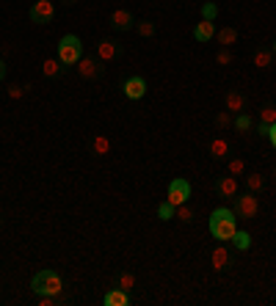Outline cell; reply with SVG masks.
<instances>
[{"mask_svg": "<svg viewBox=\"0 0 276 306\" xmlns=\"http://www.w3.org/2000/svg\"><path fill=\"white\" fill-rule=\"evenodd\" d=\"M235 232H238V215H235V210L218 207L210 215V235L221 243H230Z\"/></svg>", "mask_w": 276, "mask_h": 306, "instance_id": "1", "label": "cell"}, {"mask_svg": "<svg viewBox=\"0 0 276 306\" xmlns=\"http://www.w3.org/2000/svg\"><path fill=\"white\" fill-rule=\"evenodd\" d=\"M31 290L36 292V295H61L64 282L56 270H39L31 282Z\"/></svg>", "mask_w": 276, "mask_h": 306, "instance_id": "2", "label": "cell"}, {"mask_svg": "<svg viewBox=\"0 0 276 306\" xmlns=\"http://www.w3.org/2000/svg\"><path fill=\"white\" fill-rule=\"evenodd\" d=\"M80 58H83V42H80L75 33L61 36V42H58V61L64 66H75Z\"/></svg>", "mask_w": 276, "mask_h": 306, "instance_id": "3", "label": "cell"}, {"mask_svg": "<svg viewBox=\"0 0 276 306\" xmlns=\"http://www.w3.org/2000/svg\"><path fill=\"white\" fill-rule=\"evenodd\" d=\"M188 199H191V185H188V180H183V176L171 180L169 190H166V201H171L174 207H180V204H185Z\"/></svg>", "mask_w": 276, "mask_h": 306, "instance_id": "4", "label": "cell"}, {"mask_svg": "<svg viewBox=\"0 0 276 306\" xmlns=\"http://www.w3.org/2000/svg\"><path fill=\"white\" fill-rule=\"evenodd\" d=\"M257 210H260V199H257V193H243L240 199H235V215L238 218H243V221H248V218H254L257 215Z\"/></svg>", "mask_w": 276, "mask_h": 306, "instance_id": "5", "label": "cell"}, {"mask_svg": "<svg viewBox=\"0 0 276 306\" xmlns=\"http://www.w3.org/2000/svg\"><path fill=\"white\" fill-rule=\"evenodd\" d=\"M53 17H56V6H53L50 0H36V3L31 6V22L44 25V22H50Z\"/></svg>", "mask_w": 276, "mask_h": 306, "instance_id": "6", "label": "cell"}, {"mask_svg": "<svg viewBox=\"0 0 276 306\" xmlns=\"http://www.w3.org/2000/svg\"><path fill=\"white\" fill-rule=\"evenodd\" d=\"M124 97L127 99H141L146 94V80L144 78H138V74H133V78H127L124 80Z\"/></svg>", "mask_w": 276, "mask_h": 306, "instance_id": "7", "label": "cell"}, {"mask_svg": "<svg viewBox=\"0 0 276 306\" xmlns=\"http://www.w3.org/2000/svg\"><path fill=\"white\" fill-rule=\"evenodd\" d=\"M75 66H78V74H80V78H86V80L97 78V74L103 72V61H97V58H80Z\"/></svg>", "mask_w": 276, "mask_h": 306, "instance_id": "8", "label": "cell"}, {"mask_svg": "<svg viewBox=\"0 0 276 306\" xmlns=\"http://www.w3.org/2000/svg\"><path fill=\"white\" fill-rule=\"evenodd\" d=\"M119 56V44L111 42V39H103V42L97 44V61H103V64H108V61H113Z\"/></svg>", "mask_w": 276, "mask_h": 306, "instance_id": "9", "label": "cell"}, {"mask_svg": "<svg viewBox=\"0 0 276 306\" xmlns=\"http://www.w3.org/2000/svg\"><path fill=\"white\" fill-rule=\"evenodd\" d=\"M133 22H136V19H133V14L127 9H116L111 14V25H113V28H119V31H130Z\"/></svg>", "mask_w": 276, "mask_h": 306, "instance_id": "10", "label": "cell"}, {"mask_svg": "<svg viewBox=\"0 0 276 306\" xmlns=\"http://www.w3.org/2000/svg\"><path fill=\"white\" fill-rule=\"evenodd\" d=\"M213 36H215V22H207V19H202L196 28H193V39H196V42H202V44H207Z\"/></svg>", "mask_w": 276, "mask_h": 306, "instance_id": "11", "label": "cell"}, {"mask_svg": "<svg viewBox=\"0 0 276 306\" xmlns=\"http://www.w3.org/2000/svg\"><path fill=\"white\" fill-rule=\"evenodd\" d=\"M227 111L235 113V116L243 113L246 111V97H243V94H240V91H227Z\"/></svg>", "mask_w": 276, "mask_h": 306, "instance_id": "12", "label": "cell"}, {"mask_svg": "<svg viewBox=\"0 0 276 306\" xmlns=\"http://www.w3.org/2000/svg\"><path fill=\"white\" fill-rule=\"evenodd\" d=\"M218 193H221V196H227V199H232V196H238V176L227 174L224 180L218 182Z\"/></svg>", "mask_w": 276, "mask_h": 306, "instance_id": "13", "label": "cell"}, {"mask_svg": "<svg viewBox=\"0 0 276 306\" xmlns=\"http://www.w3.org/2000/svg\"><path fill=\"white\" fill-rule=\"evenodd\" d=\"M103 303H105V306H127V303H130V295H127L124 290L116 287V290H111V292L103 298Z\"/></svg>", "mask_w": 276, "mask_h": 306, "instance_id": "14", "label": "cell"}, {"mask_svg": "<svg viewBox=\"0 0 276 306\" xmlns=\"http://www.w3.org/2000/svg\"><path fill=\"white\" fill-rule=\"evenodd\" d=\"M210 155L215 160H224L227 155H230V144H227L224 138H213V144H210Z\"/></svg>", "mask_w": 276, "mask_h": 306, "instance_id": "15", "label": "cell"}, {"mask_svg": "<svg viewBox=\"0 0 276 306\" xmlns=\"http://www.w3.org/2000/svg\"><path fill=\"white\" fill-rule=\"evenodd\" d=\"M210 260H213V268H215V270H221V268H227V265H230V254H227V248H224V246H218V248H213Z\"/></svg>", "mask_w": 276, "mask_h": 306, "instance_id": "16", "label": "cell"}, {"mask_svg": "<svg viewBox=\"0 0 276 306\" xmlns=\"http://www.w3.org/2000/svg\"><path fill=\"white\" fill-rule=\"evenodd\" d=\"M215 36H218L221 47H230V44L238 42V31H235V28H221V31H215Z\"/></svg>", "mask_w": 276, "mask_h": 306, "instance_id": "17", "label": "cell"}, {"mask_svg": "<svg viewBox=\"0 0 276 306\" xmlns=\"http://www.w3.org/2000/svg\"><path fill=\"white\" fill-rule=\"evenodd\" d=\"M230 243H235V248H238V251H246V248H252V235L243 232V229H238V232L232 235Z\"/></svg>", "mask_w": 276, "mask_h": 306, "instance_id": "18", "label": "cell"}, {"mask_svg": "<svg viewBox=\"0 0 276 306\" xmlns=\"http://www.w3.org/2000/svg\"><path fill=\"white\" fill-rule=\"evenodd\" d=\"M61 61L58 58H47L44 64H42V72H44V78H58V74H61Z\"/></svg>", "mask_w": 276, "mask_h": 306, "instance_id": "19", "label": "cell"}, {"mask_svg": "<svg viewBox=\"0 0 276 306\" xmlns=\"http://www.w3.org/2000/svg\"><path fill=\"white\" fill-rule=\"evenodd\" d=\"M252 127H254V121H252V116H248L246 111L235 116V130H238V133H248Z\"/></svg>", "mask_w": 276, "mask_h": 306, "instance_id": "20", "label": "cell"}, {"mask_svg": "<svg viewBox=\"0 0 276 306\" xmlns=\"http://www.w3.org/2000/svg\"><path fill=\"white\" fill-rule=\"evenodd\" d=\"M174 213H177V207H174L171 201H160V204H158V218H160V221H171Z\"/></svg>", "mask_w": 276, "mask_h": 306, "instance_id": "21", "label": "cell"}, {"mask_svg": "<svg viewBox=\"0 0 276 306\" xmlns=\"http://www.w3.org/2000/svg\"><path fill=\"white\" fill-rule=\"evenodd\" d=\"M91 149H94V155H108V149H111V141H108L105 135H97V138L91 141Z\"/></svg>", "mask_w": 276, "mask_h": 306, "instance_id": "22", "label": "cell"}, {"mask_svg": "<svg viewBox=\"0 0 276 306\" xmlns=\"http://www.w3.org/2000/svg\"><path fill=\"white\" fill-rule=\"evenodd\" d=\"M246 182H248V190H252V193H260L262 185H265L262 174H248V176H246Z\"/></svg>", "mask_w": 276, "mask_h": 306, "instance_id": "23", "label": "cell"}, {"mask_svg": "<svg viewBox=\"0 0 276 306\" xmlns=\"http://www.w3.org/2000/svg\"><path fill=\"white\" fill-rule=\"evenodd\" d=\"M215 17H218V6H215V3H205V6H202V19L215 22Z\"/></svg>", "mask_w": 276, "mask_h": 306, "instance_id": "24", "label": "cell"}, {"mask_svg": "<svg viewBox=\"0 0 276 306\" xmlns=\"http://www.w3.org/2000/svg\"><path fill=\"white\" fill-rule=\"evenodd\" d=\"M260 119H262V124H276V108L273 105H265L260 111Z\"/></svg>", "mask_w": 276, "mask_h": 306, "instance_id": "25", "label": "cell"}, {"mask_svg": "<svg viewBox=\"0 0 276 306\" xmlns=\"http://www.w3.org/2000/svg\"><path fill=\"white\" fill-rule=\"evenodd\" d=\"M254 66H257V69H265V66H271V53H268V50H260L257 56H254Z\"/></svg>", "mask_w": 276, "mask_h": 306, "instance_id": "26", "label": "cell"}, {"mask_svg": "<svg viewBox=\"0 0 276 306\" xmlns=\"http://www.w3.org/2000/svg\"><path fill=\"white\" fill-rule=\"evenodd\" d=\"M133 287H136V276H133V273H122V276H119V290L130 292Z\"/></svg>", "mask_w": 276, "mask_h": 306, "instance_id": "27", "label": "cell"}, {"mask_svg": "<svg viewBox=\"0 0 276 306\" xmlns=\"http://www.w3.org/2000/svg\"><path fill=\"white\" fill-rule=\"evenodd\" d=\"M243 171H246V163L240 160V158H235V160H230V174H232V176H240V174H243Z\"/></svg>", "mask_w": 276, "mask_h": 306, "instance_id": "28", "label": "cell"}, {"mask_svg": "<svg viewBox=\"0 0 276 306\" xmlns=\"http://www.w3.org/2000/svg\"><path fill=\"white\" fill-rule=\"evenodd\" d=\"M174 215H177L180 221H191L193 218V210L188 207V201H185V204H180V207H177V213H174Z\"/></svg>", "mask_w": 276, "mask_h": 306, "instance_id": "29", "label": "cell"}, {"mask_svg": "<svg viewBox=\"0 0 276 306\" xmlns=\"http://www.w3.org/2000/svg\"><path fill=\"white\" fill-rule=\"evenodd\" d=\"M215 124H218V127H230L232 124V113L230 111H221L218 119H215Z\"/></svg>", "mask_w": 276, "mask_h": 306, "instance_id": "30", "label": "cell"}, {"mask_svg": "<svg viewBox=\"0 0 276 306\" xmlns=\"http://www.w3.org/2000/svg\"><path fill=\"white\" fill-rule=\"evenodd\" d=\"M215 61H218V64H221V66H227V64H232V53H230V50H227V47H224V50H221V53H218V56H215Z\"/></svg>", "mask_w": 276, "mask_h": 306, "instance_id": "31", "label": "cell"}, {"mask_svg": "<svg viewBox=\"0 0 276 306\" xmlns=\"http://www.w3.org/2000/svg\"><path fill=\"white\" fill-rule=\"evenodd\" d=\"M138 33H141V36H152V33H155V25L144 19V22H138Z\"/></svg>", "mask_w": 276, "mask_h": 306, "instance_id": "32", "label": "cell"}, {"mask_svg": "<svg viewBox=\"0 0 276 306\" xmlns=\"http://www.w3.org/2000/svg\"><path fill=\"white\" fill-rule=\"evenodd\" d=\"M9 97L11 99H19V97H22V86H17V83L9 86Z\"/></svg>", "mask_w": 276, "mask_h": 306, "instance_id": "33", "label": "cell"}, {"mask_svg": "<svg viewBox=\"0 0 276 306\" xmlns=\"http://www.w3.org/2000/svg\"><path fill=\"white\" fill-rule=\"evenodd\" d=\"M257 133H260V135H265V138H268V133H271V124H260V127H257Z\"/></svg>", "mask_w": 276, "mask_h": 306, "instance_id": "34", "label": "cell"}, {"mask_svg": "<svg viewBox=\"0 0 276 306\" xmlns=\"http://www.w3.org/2000/svg\"><path fill=\"white\" fill-rule=\"evenodd\" d=\"M268 138H271V144L276 149V124H271V133H268Z\"/></svg>", "mask_w": 276, "mask_h": 306, "instance_id": "35", "label": "cell"}, {"mask_svg": "<svg viewBox=\"0 0 276 306\" xmlns=\"http://www.w3.org/2000/svg\"><path fill=\"white\" fill-rule=\"evenodd\" d=\"M3 74H6V66H3V61H0V80H3Z\"/></svg>", "mask_w": 276, "mask_h": 306, "instance_id": "36", "label": "cell"}, {"mask_svg": "<svg viewBox=\"0 0 276 306\" xmlns=\"http://www.w3.org/2000/svg\"><path fill=\"white\" fill-rule=\"evenodd\" d=\"M64 3H66V6H75V3H78V0H64Z\"/></svg>", "mask_w": 276, "mask_h": 306, "instance_id": "37", "label": "cell"}, {"mask_svg": "<svg viewBox=\"0 0 276 306\" xmlns=\"http://www.w3.org/2000/svg\"><path fill=\"white\" fill-rule=\"evenodd\" d=\"M273 58H276V42H273Z\"/></svg>", "mask_w": 276, "mask_h": 306, "instance_id": "38", "label": "cell"}, {"mask_svg": "<svg viewBox=\"0 0 276 306\" xmlns=\"http://www.w3.org/2000/svg\"><path fill=\"white\" fill-rule=\"evenodd\" d=\"M273 180H276V168H273Z\"/></svg>", "mask_w": 276, "mask_h": 306, "instance_id": "39", "label": "cell"}]
</instances>
